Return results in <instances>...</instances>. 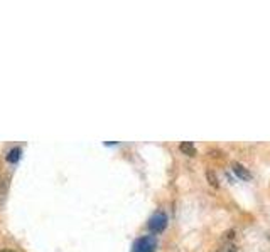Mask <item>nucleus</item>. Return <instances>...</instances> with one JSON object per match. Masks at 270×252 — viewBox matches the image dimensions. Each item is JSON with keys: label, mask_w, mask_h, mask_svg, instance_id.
I'll list each match as a JSON object with an SVG mask.
<instances>
[{"label": "nucleus", "mask_w": 270, "mask_h": 252, "mask_svg": "<svg viewBox=\"0 0 270 252\" xmlns=\"http://www.w3.org/2000/svg\"><path fill=\"white\" fill-rule=\"evenodd\" d=\"M0 252H16V250H12V249H2Z\"/></svg>", "instance_id": "8"}, {"label": "nucleus", "mask_w": 270, "mask_h": 252, "mask_svg": "<svg viewBox=\"0 0 270 252\" xmlns=\"http://www.w3.org/2000/svg\"><path fill=\"white\" fill-rule=\"evenodd\" d=\"M147 227H149V230L154 232V234H159V232L166 230V227H167V215H166V212H162V210L156 212V214H154L151 219H149Z\"/></svg>", "instance_id": "2"}, {"label": "nucleus", "mask_w": 270, "mask_h": 252, "mask_svg": "<svg viewBox=\"0 0 270 252\" xmlns=\"http://www.w3.org/2000/svg\"><path fill=\"white\" fill-rule=\"evenodd\" d=\"M216 252H238V250H237V245H235L233 242H227V244H223Z\"/></svg>", "instance_id": "6"}, {"label": "nucleus", "mask_w": 270, "mask_h": 252, "mask_svg": "<svg viewBox=\"0 0 270 252\" xmlns=\"http://www.w3.org/2000/svg\"><path fill=\"white\" fill-rule=\"evenodd\" d=\"M179 150H181L183 153L188 155V156H194V155H196V146H194L193 141H183V143L179 145Z\"/></svg>", "instance_id": "4"}, {"label": "nucleus", "mask_w": 270, "mask_h": 252, "mask_svg": "<svg viewBox=\"0 0 270 252\" xmlns=\"http://www.w3.org/2000/svg\"><path fill=\"white\" fill-rule=\"evenodd\" d=\"M157 239L154 235H142L133 240L132 252H156Z\"/></svg>", "instance_id": "1"}, {"label": "nucleus", "mask_w": 270, "mask_h": 252, "mask_svg": "<svg viewBox=\"0 0 270 252\" xmlns=\"http://www.w3.org/2000/svg\"><path fill=\"white\" fill-rule=\"evenodd\" d=\"M206 175H208V180H209V183H211L213 186H218V178H216V176H214V173H213V171L209 170Z\"/></svg>", "instance_id": "7"}, {"label": "nucleus", "mask_w": 270, "mask_h": 252, "mask_svg": "<svg viewBox=\"0 0 270 252\" xmlns=\"http://www.w3.org/2000/svg\"><path fill=\"white\" fill-rule=\"evenodd\" d=\"M21 155H22L21 146H14V148L7 153V161L9 163H17L19 158H21Z\"/></svg>", "instance_id": "5"}, {"label": "nucleus", "mask_w": 270, "mask_h": 252, "mask_svg": "<svg viewBox=\"0 0 270 252\" xmlns=\"http://www.w3.org/2000/svg\"><path fill=\"white\" fill-rule=\"evenodd\" d=\"M233 171H235V175H237L238 178H242V180H250V178H252V173H250V171L245 168L242 163H237V161L233 163Z\"/></svg>", "instance_id": "3"}]
</instances>
